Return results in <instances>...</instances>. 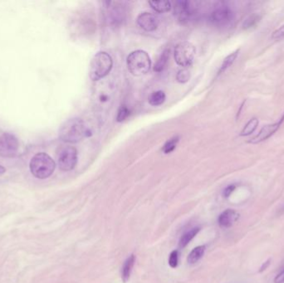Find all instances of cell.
Here are the masks:
<instances>
[{"instance_id":"1","label":"cell","mask_w":284,"mask_h":283,"mask_svg":"<svg viewBox=\"0 0 284 283\" xmlns=\"http://www.w3.org/2000/svg\"><path fill=\"white\" fill-rule=\"evenodd\" d=\"M87 126L80 118H72L65 121L59 129V138L66 143H78L88 137Z\"/></svg>"},{"instance_id":"2","label":"cell","mask_w":284,"mask_h":283,"mask_svg":"<svg viewBox=\"0 0 284 283\" xmlns=\"http://www.w3.org/2000/svg\"><path fill=\"white\" fill-rule=\"evenodd\" d=\"M29 168L35 178L44 179L51 176L56 168V164L47 153L39 152L31 159Z\"/></svg>"},{"instance_id":"3","label":"cell","mask_w":284,"mask_h":283,"mask_svg":"<svg viewBox=\"0 0 284 283\" xmlns=\"http://www.w3.org/2000/svg\"><path fill=\"white\" fill-rule=\"evenodd\" d=\"M113 61L110 54L106 52L97 53L91 59L89 75L91 80L96 82L106 78L113 69Z\"/></svg>"},{"instance_id":"4","label":"cell","mask_w":284,"mask_h":283,"mask_svg":"<svg viewBox=\"0 0 284 283\" xmlns=\"http://www.w3.org/2000/svg\"><path fill=\"white\" fill-rule=\"evenodd\" d=\"M114 95L115 91L113 85L110 83H104L97 85L92 98L96 112L101 114L108 113L114 101Z\"/></svg>"},{"instance_id":"5","label":"cell","mask_w":284,"mask_h":283,"mask_svg":"<svg viewBox=\"0 0 284 283\" xmlns=\"http://www.w3.org/2000/svg\"><path fill=\"white\" fill-rule=\"evenodd\" d=\"M126 65L129 72H131L132 75L140 77L145 75L150 71L151 60L146 52L137 50L132 52V54L127 57Z\"/></svg>"},{"instance_id":"6","label":"cell","mask_w":284,"mask_h":283,"mask_svg":"<svg viewBox=\"0 0 284 283\" xmlns=\"http://www.w3.org/2000/svg\"><path fill=\"white\" fill-rule=\"evenodd\" d=\"M234 19L233 10L226 2H217L209 12V20L217 27H226Z\"/></svg>"},{"instance_id":"7","label":"cell","mask_w":284,"mask_h":283,"mask_svg":"<svg viewBox=\"0 0 284 283\" xmlns=\"http://www.w3.org/2000/svg\"><path fill=\"white\" fill-rule=\"evenodd\" d=\"M174 14L181 24H187L198 14V6L197 3L191 1H177L174 3Z\"/></svg>"},{"instance_id":"8","label":"cell","mask_w":284,"mask_h":283,"mask_svg":"<svg viewBox=\"0 0 284 283\" xmlns=\"http://www.w3.org/2000/svg\"><path fill=\"white\" fill-rule=\"evenodd\" d=\"M196 47L189 42L178 44L174 49V60L180 67H190L196 57Z\"/></svg>"},{"instance_id":"9","label":"cell","mask_w":284,"mask_h":283,"mask_svg":"<svg viewBox=\"0 0 284 283\" xmlns=\"http://www.w3.org/2000/svg\"><path fill=\"white\" fill-rule=\"evenodd\" d=\"M59 168L62 171H70L75 168L78 163V150L73 146H65L57 155Z\"/></svg>"},{"instance_id":"10","label":"cell","mask_w":284,"mask_h":283,"mask_svg":"<svg viewBox=\"0 0 284 283\" xmlns=\"http://www.w3.org/2000/svg\"><path fill=\"white\" fill-rule=\"evenodd\" d=\"M19 143L13 134L3 133L0 136V156L13 158L19 151Z\"/></svg>"},{"instance_id":"11","label":"cell","mask_w":284,"mask_h":283,"mask_svg":"<svg viewBox=\"0 0 284 283\" xmlns=\"http://www.w3.org/2000/svg\"><path fill=\"white\" fill-rule=\"evenodd\" d=\"M284 114L278 122L274 123V124H269V125L263 126V128L260 130L257 136H255V137L249 142L252 143V144H257V143L264 142L266 140H268V138H270V137L279 130V127H280V126L282 125V123L284 122Z\"/></svg>"},{"instance_id":"12","label":"cell","mask_w":284,"mask_h":283,"mask_svg":"<svg viewBox=\"0 0 284 283\" xmlns=\"http://www.w3.org/2000/svg\"><path fill=\"white\" fill-rule=\"evenodd\" d=\"M137 24L146 32H153L158 28V17L149 12L142 13L137 18Z\"/></svg>"},{"instance_id":"13","label":"cell","mask_w":284,"mask_h":283,"mask_svg":"<svg viewBox=\"0 0 284 283\" xmlns=\"http://www.w3.org/2000/svg\"><path fill=\"white\" fill-rule=\"evenodd\" d=\"M239 214L238 212L228 208L220 214L219 219H218V222H219L220 227H224V228H228L234 225V223L239 219Z\"/></svg>"},{"instance_id":"14","label":"cell","mask_w":284,"mask_h":283,"mask_svg":"<svg viewBox=\"0 0 284 283\" xmlns=\"http://www.w3.org/2000/svg\"><path fill=\"white\" fill-rule=\"evenodd\" d=\"M135 262H136V256L133 254L129 256L124 262L123 267L121 270V278L124 283H127L130 279Z\"/></svg>"},{"instance_id":"15","label":"cell","mask_w":284,"mask_h":283,"mask_svg":"<svg viewBox=\"0 0 284 283\" xmlns=\"http://www.w3.org/2000/svg\"><path fill=\"white\" fill-rule=\"evenodd\" d=\"M205 252V246H198L191 251V254L188 256V262L190 264H196L204 256Z\"/></svg>"},{"instance_id":"16","label":"cell","mask_w":284,"mask_h":283,"mask_svg":"<svg viewBox=\"0 0 284 283\" xmlns=\"http://www.w3.org/2000/svg\"><path fill=\"white\" fill-rule=\"evenodd\" d=\"M199 230H200L199 227H194V228H191V230H189L185 233H184L182 237L180 238V243H179L180 248L184 249L189 243H191V240L198 234Z\"/></svg>"},{"instance_id":"17","label":"cell","mask_w":284,"mask_h":283,"mask_svg":"<svg viewBox=\"0 0 284 283\" xmlns=\"http://www.w3.org/2000/svg\"><path fill=\"white\" fill-rule=\"evenodd\" d=\"M170 58V50L167 49L161 54V56L159 57L158 60L156 61V65L154 67V70L156 72H163L164 70L166 69L167 64H168V61Z\"/></svg>"},{"instance_id":"18","label":"cell","mask_w":284,"mask_h":283,"mask_svg":"<svg viewBox=\"0 0 284 283\" xmlns=\"http://www.w3.org/2000/svg\"><path fill=\"white\" fill-rule=\"evenodd\" d=\"M150 7L158 13H167L171 8V3L169 1H150Z\"/></svg>"},{"instance_id":"19","label":"cell","mask_w":284,"mask_h":283,"mask_svg":"<svg viewBox=\"0 0 284 283\" xmlns=\"http://www.w3.org/2000/svg\"><path fill=\"white\" fill-rule=\"evenodd\" d=\"M148 101H149V103L154 107L161 106L166 101V94L162 91H154L150 94Z\"/></svg>"},{"instance_id":"20","label":"cell","mask_w":284,"mask_h":283,"mask_svg":"<svg viewBox=\"0 0 284 283\" xmlns=\"http://www.w3.org/2000/svg\"><path fill=\"white\" fill-rule=\"evenodd\" d=\"M257 126H258V120L257 118H253L249 122L247 123L244 129L242 130L240 136L241 137H248V136L252 135L255 132V130L257 129Z\"/></svg>"},{"instance_id":"21","label":"cell","mask_w":284,"mask_h":283,"mask_svg":"<svg viewBox=\"0 0 284 283\" xmlns=\"http://www.w3.org/2000/svg\"><path fill=\"white\" fill-rule=\"evenodd\" d=\"M239 50H237V51L234 52L233 54H231L230 55H228V56L224 60L222 65H221V67H220V71H219V74H221L223 72H226V70L228 69V67L233 64L236 58H237V57L239 55Z\"/></svg>"},{"instance_id":"22","label":"cell","mask_w":284,"mask_h":283,"mask_svg":"<svg viewBox=\"0 0 284 283\" xmlns=\"http://www.w3.org/2000/svg\"><path fill=\"white\" fill-rule=\"evenodd\" d=\"M179 141H180V137H172L171 139L167 141V143L164 144L162 151H163L165 154H170V153H171L172 151H174V149L176 148L177 144H178Z\"/></svg>"},{"instance_id":"23","label":"cell","mask_w":284,"mask_h":283,"mask_svg":"<svg viewBox=\"0 0 284 283\" xmlns=\"http://www.w3.org/2000/svg\"><path fill=\"white\" fill-rule=\"evenodd\" d=\"M119 7V6H118ZM118 7H114L113 8V11H112V14H111V16H112V21L113 23H118V22H121L122 19H123L124 12L123 9H121V8H118Z\"/></svg>"},{"instance_id":"24","label":"cell","mask_w":284,"mask_h":283,"mask_svg":"<svg viewBox=\"0 0 284 283\" xmlns=\"http://www.w3.org/2000/svg\"><path fill=\"white\" fill-rule=\"evenodd\" d=\"M130 115V110L125 106H122L121 108L119 109L116 115V121L117 122H122L124 120H126Z\"/></svg>"},{"instance_id":"25","label":"cell","mask_w":284,"mask_h":283,"mask_svg":"<svg viewBox=\"0 0 284 283\" xmlns=\"http://www.w3.org/2000/svg\"><path fill=\"white\" fill-rule=\"evenodd\" d=\"M190 78H191V72H189L188 70H180L177 73V82H179L180 83H187L188 81L190 80Z\"/></svg>"},{"instance_id":"26","label":"cell","mask_w":284,"mask_h":283,"mask_svg":"<svg viewBox=\"0 0 284 283\" xmlns=\"http://www.w3.org/2000/svg\"><path fill=\"white\" fill-rule=\"evenodd\" d=\"M260 17L257 14H253L251 16L247 18L246 20L244 23V28H250L255 26L257 22L259 21Z\"/></svg>"},{"instance_id":"27","label":"cell","mask_w":284,"mask_h":283,"mask_svg":"<svg viewBox=\"0 0 284 283\" xmlns=\"http://www.w3.org/2000/svg\"><path fill=\"white\" fill-rule=\"evenodd\" d=\"M178 261H179V256H178V251L174 250L171 252V254H170L169 257V265L172 268H175L178 265Z\"/></svg>"},{"instance_id":"28","label":"cell","mask_w":284,"mask_h":283,"mask_svg":"<svg viewBox=\"0 0 284 283\" xmlns=\"http://www.w3.org/2000/svg\"><path fill=\"white\" fill-rule=\"evenodd\" d=\"M272 38L274 39H281L284 38V25L274 31L272 35Z\"/></svg>"},{"instance_id":"29","label":"cell","mask_w":284,"mask_h":283,"mask_svg":"<svg viewBox=\"0 0 284 283\" xmlns=\"http://www.w3.org/2000/svg\"><path fill=\"white\" fill-rule=\"evenodd\" d=\"M235 189V184H230V185H228V187L226 188L225 190H224V196L226 197V198H228V196H230L231 194L234 191Z\"/></svg>"},{"instance_id":"30","label":"cell","mask_w":284,"mask_h":283,"mask_svg":"<svg viewBox=\"0 0 284 283\" xmlns=\"http://www.w3.org/2000/svg\"><path fill=\"white\" fill-rule=\"evenodd\" d=\"M284 283V269L274 278V283Z\"/></svg>"},{"instance_id":"31","label":"cell","mask_w":284,"mask_h":283,"mask_svg":"<svg viewBox=\"0 0 284 283\" xmlns=\"http://www.w3.org/2000/svg\"><path fill=\"white\" fill-rule=\"evenodd\" d=\"M270 262V261L268 260V262H266L265 263H264V264L262 266V267H261V270H260V272H263V271L266 270V268H267V267L269 266V264H270V262Z\"/></svg>"},{"instance_id":"32","label":"cell","mask_w":284,"mask_h":283,"mask_svg":"<svg viewBox=\"0 0 284 283\" xmlns=\"http://www.w3.org/2000/svg\"><path fill=\"white\" fill-rule=\"evenodd\" d=\"M5 169L3 168V166H0V174H3L5 172Z\"/></svg>"},{"instance_id":"33","label":"cell","mask_w":284,"mask_h":283,"mask_svg":"<svg viewBox=\"0 0 284 283\" xmlns=\"http://www.w3.org/2000/svg\"><path fill=\"white\" fill-rule=\"evenodd\" d=\"M281 211L284 212V207H283V208H281Z\"/></svg>"}]
</instances>
